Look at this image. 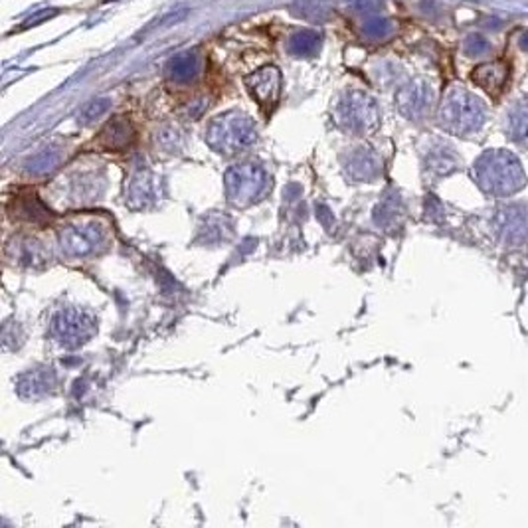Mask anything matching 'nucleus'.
Returning <instances> with one entry per match:
<instances>
[{
    "mask_svg": "<svg viewBox=\"0 0 528 528\" xmlns=\"http://www.w3.org/2000/svg\"><path fill=\"white\" fill-rule=\"evenodd\" d=\"M362 32L372 40H384L392 34V22L386 16H368L362 24Z\"/></svg>",
    "mask_w": 528,
    "mask_h": 528,
    "instance_id": "nucleus-14",
    "label": "nucleus"
},
{
    "mask_svg": "<svg viewBox=\"0 0 528 528\" xmlns=\"http://www.w3.org/2000/svg\"><path fill=\"white\" fill-rule=\"evenodd\" d=\"M475 180L489 194L509 196L519 192L527 185V175L520 167V160L512 153L493 148L477 158Z\"/></svg>",
    "mask_w": 528,
    "mask_h": 528,
    "instance_id": "nucleus-1",
    "label": "nucleus"
},
{
    "mask_svg": "<svg viewBox=\"0 0 528 528\" xmlns=\"http://www.w3.org/2000/svg\"><path fill=\"white\" fill-rule=\"evenodd\" d=\"M495 232L509 243L528 241V210L524 208H505L495 218Z\"/></svg>",
    "mask_w": 528,
    "mask_h": 528,
    "instance_id": "nucleus-7",
    "label": "nucleus"
},
{
    "mask_svg": "<svg viewBox=\"0 0 528 528\" xmlns=\"http://www.w3.org/2000/svg\"><path fill=\"white\" fill-rule=\"evenodd\" d=\"M291 14L297 18L311 20V22H324L331 18V9L323 0H299L291 6Z\"/></svg>",
    "mask_w": 528,
    "mask_h": 528,
    "instance_id": "nucleus-13",
    "label": "nucleus"
},
{
    "mask_svg": "<svg viewBox=\"0 0 528 528\" xmlns=\"http://www.w3.org/2000/svg\"><path fill=\"white\" fill-rule=\"evenodd\" d=\"M339 121L343 123L346 129L356 131V133H366V131L376 129L380 113L378 105L372 99L370 95L362 92H351L344 95L339 109H336Z\"/></svg>",
    "mask_w": 528,
    "mask_h": 528,
    "instance_id": "nucleus-4",
    "label": "nucleus"
},
{
    "mask_svg": "<svg viewBox=\"0 0 528 528\" xmlns=\"http://www.w3.org/2000/svg\"><path fill=\"white\" fill-rule=\"evenodd\" d=\"M520 48H522V50H527V52H528V32H527V34H522V38H520Z\"/></svg>",
    "mask_w": 528,
    "mask_h": 528,
    "instance_id": "nucleus-20",
    "label": "nucleus"
},
{
    "mask_svg": "<svg viewBox=\"0 0 528 528\" xmlns=\"http://www.w3.org/2000/svg\"><path fill=\"white\" fill-rule=\"evenodd\" d=\"M434 99V89L431 85L424 82V79H414L406 84L396 95V103L402 115H406L408 119H417L429 109Z\"/></svg>",
    "mask_w": 528,
    "mask_h": 528,
    "instance_id": "nucleus-6",
    "label": "nucleus"
},
{
    "mask_svg": "<svg viewBox=\"0 0 528 528\" xmlns=\"http://www.w3.org/2000/svg\"><path fill=\"white\" fill-rule=\"evenodd\" d=\"M509 131L515 143L528 148V99H522L512 107L509 115Z\"/></svg>",
    "mask_w": 528,
    "mask_h": 528,
    "instance_id": "nucleus-12",
    "label": "nucleus"
},
{
    "mask_svg": "<svg viewBox=\"0 0 528 528\" xmlns=\"http://www.w3.org/2000/svg\"><path fill=\"white\" fill-rule=\"evenodd\" d=\"M133 139H135V131L131 127L129 121L125 119L109 121L99 135V141L103 145L107 148H115V150L129 147Z\"/></svg>",
    "mask_w": 528,
    "mask_h": 528,
    "instance_id": "nucleus-9",
    "label": "nucleus"
},
{
    "mask_svg": "<svg viewBox=\"0 0 528 528\" xmlns=\"http://www.w3.org/2000/svg\"><path fill=\"white\" fill-rule=\"evenodd\" d=\"M489 50H491V44H489V40L483 36V34H471V36H467V40H465L463 44V52L471 57L485 56Z\"/></svg>",
    "mask_w": 528,
    "mask_h": 528,
    "instance_id": "nucleus-16",
    "label": "nucleus"
},
{
    "mask_svg": "<svg viewBox=\"0 0 528 528\" xmlns=\"http://www.w3.org/2000/svg\"><path fill=\"white\" fill-rule=\"evenodd\" d=\"M485 119L487 107L477 95L463 87H451L445 93L439 109V121L444 129L453 135H469L473 131L481 129Z\"/></svg>",
    "mask_w": 528,
    "mask_h": 528,
    "instance_id": "nucleus-2",
    "label": "nucleus"
},
{
    "mask_svg": "<svg viewBox=\"0 0 528 528\" xmlns=\"http://www.w3.org/2000/svg\"><path fill=\"white\" fill-rule=\"evenodd\" d=\"M246 85L263 111L271 113L275 109L281 95V72L275 65H263L258 72L248 75Z\"/></svg>",
    "mask_w": 528,
    "mask_h": 528,
    "instance_id": "nucleus-5",
    "label": "nucleus"
},
{
    "mask_svg": "<svg viewBox=\"0 0 528 528\" xmlns=\"http://www.w3.org/2000/svg\"><path fill=\"white\" fill-rule=\"evenodd\" d=\"M509 74H510L509 65L500 64V62H491V64L477 65L471 72V79L479 85L481 89H485V92L489 93V95L497 97V95L502 92L505 84H507Z\"/></svg>",
    "mask_w": 528,
    "mask_h": 528,
    "instance_id": "nucleus-8",
    "label": "nucleus"
},
{
    "mask_svg": "<svg viewBox=\"0 0 528 528\" xmlns=\"http://www.w3.org/2000/svg\"><path fill=\"white\" fill-rule=\"evenodd\" d=\"M323 44V36L315 30H299L289 38V52L295 56H315Z\"/></svg>",
    "mask_w": 528,
    "mask_h": 528,
    "instance_id": "nucleus-11",
    "label": "nucleus"
},
{
    "mask_svg": "<svg viewBox=\"0 0 528 528\" xmlns=\"http://www.w3.org/2000/svg\"><path fill=\"white\" fill-rule=\"evenodd\" d=\"M57 163V155L56 153H42L40 157H36L32 163H30V170H34V172H46V170H52V168L56 167Z\"/></svg>",
    "mask_w": 528,
    "mask_h": 528,
    "instance_id": "nucleus-18",
    "label": "nucleus"
},
{
    "mask_svg": "<svg viewBox=\"0 0 528 528\" xmlns=\"http://www.w3.org/2000/svg\"><path fill=\"white\" fill-rule=\"evenodd\" d=\"M60 12H62L60 9L40 10V12H36V14H32V16H28V18L24 20V22H22V26H20L18 30H28V28H34V26H40V24H44L46 20L57 16Z\"/></svg>",
    "mask_w": 528,
    "mask_h": 528,
    "instance_id": "nucleus-17",
    "label": "nucleus"
},
{
    "mask_svg": "<svg viewBox=\"0 0 528 528\" xmlns=\"http://www.w3.org/2000/svg\"><path fill=\"white\" fill-rule=\"evenodd\" d=\"M109 107H111V101H109L107 97L93 99V101L87 103L84 109H82V113H79V121H82V123H92V121H95L97 117H101L103 113L107 111Z\"/></svg>",
    "mask_w": 528,
    "mask_h": 528,
    "instance_id": "nucleus-15",
    "label": "nucleus"
},
{
    "mask_svg": "<svg viewBox=\"0 0 528 528\" xmlns=\"http://www.w3.org/2000/svg\"><path fill=\"white\" fill-rule=\"evenodd\" d=\"M198 70H200V62L196 57L194 52H182L175 56L170 62H168V75L175 79V82H190L198 75Z\"/></svg>",
    "mask_w": 528,
    "mask_h": 528,
    "instance_id": "nucleus-10",
    "label": "nucleus"
},
{
    "mask_svg": "<svg viewBox=\"0 0 528 528\" xmlns=\"http://www.w3.org/2000/svg\"><path fill=\"white\" fill-rule=\"evenodd\" d=\"M105 2H117V0H105Z\"/></svg>",
    "mask_w": 528,
    "mask_h": 528,
    "instance_id": "nucleus-21",
    "label": "nucleus"
},
{
    "mask_svg": "<svg viewBox=\"0 0 528 528\" xmlns=\"http://www.w3.org/2000/svg\"><path fill=\"white\" fill-rule=\"evenodd\" d=\"M348 9L356 14H374L382 9V0H352Z\"/></svg>",
    "mask_w": 528,
    "mask_h": 528,
    "instance_id": "nucleus-19",
    "label": "nucleus"
},
{
    "mask_svg": "<svg viewBox=\"0 0 528 528\" xmlns=\"http://www.w3.org/2000/svg\"><path fill=\"white\" fill-rule=\"evenodd\" d=\"M253 141H255V125L243 113L232 111L220 115L210 123L208 129V143L222 153L243 150Z\"/></svg>",
    "mask_w": 528,
    "mask_h": 528,
    "instance_id": "nucleus-3",
    "label": "nucleus"
}]
</instances>
